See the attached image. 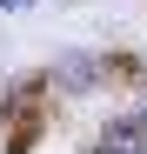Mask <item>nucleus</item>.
Instances as JSON below:
<instances>
[{
	"label": "nucleus",
	"mask_w": 147,
	"mask_h": 154,
	"mask_svg": "<svg viewBox=\"0 0 147 154\" xmlns=\"http://www.w3.org/2000/svg\"><path fill=\"white\" fill-rule=\"evenodd\" d=\"M40 74H27L7 100H0V147L7 154H27L34 141H40V127H47V100H40Z\"/></svg>",
	"instance_id": "nucleus-1"
}]
</instances>
